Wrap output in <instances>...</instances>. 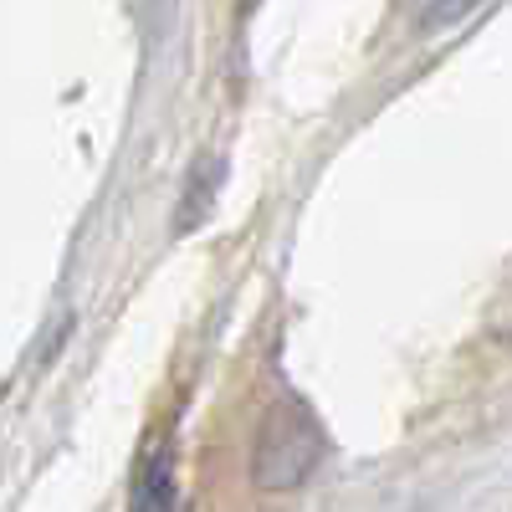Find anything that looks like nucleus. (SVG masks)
<instances>
[{"label": "nucleus", "mask_w": 512, "mask_h": 512, "mask_svg": "<svg viewBox=\"0 0 512 512\" xmlns=\"http://www.w3.org/2000/svg\"><path fill=\"white\" fill-rule=\"evenodd\" d=\"M134 512H180V487L175 466H169V446H159L134 482Z\"/></svg>", "instance_id": "nucleus-2"}, {"label": "nucleus", "mask_w": 512, "mask_h": 512, "mask_svg": "<svg viewBox=\"0 0 512 512\" xmlns=\"http://www.w3.org/2000/svg\"><path fill=\"white\" fill-rule=\"evenodd\" d=\"M477 6V0H436V6H431V26L436 21H456L461 11H472Z\"/></svg>", "instance_id": "nucleus-3"}, {"label": "nucleus", "mask_w": 512, "mask_h": 512, "mask_svg": "<svg viewBox=\"0 0 512 512\" xmlns=\"http://www.w3.org/2000/svg\"><path fill=\"white\" fill-rule=\"evenodd\" d=\"M318 456H323L318 420L292 400V405L272 410L262 441H256V482L262 487H297V482L313 477Z\"/></svg>", "instance_id": "nucleus-1"}]
</instances>
